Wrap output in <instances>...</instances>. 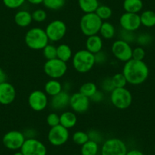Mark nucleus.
I'll return each instance as SVG.
<instances>
[{"label": "nucleus", "instance_id": "17", "mask_svg": "<svg viewBox=\"0 0 155 155\" xmlns=\"http://www.w3.org/2000/svg\"><path fill=\"white\" fill-rule=\"evenodd\" d=\"M16 98V90L10 83L5 81L0 84V104L9 105Z\"/></svg>", "mask_w": 155, "mask_h": 155}, {"label": "nucleus", "instance_id": "1", "mask_svg": "<svg viewBox=\"0 0 155 155\" xmlns=\"http://www.w3.org/2000/svg\"><path fill=\"white\" fill-rule=\"evenodd\" d=\"M122 72L128 84L140 85L146 81L149 76V68L144 61L130 59L125 62Z\"/></svg>", "mask_w": 155, "mask_h": 155}, {"label": "nucleus", "instance_id": "48", "mask_svg": "<svg viewBox=\"0 0 155 155\" xmlns=\"http://www.w3.org/2000/svg\"><path fill=\"white\" fill-rule=\"evenodd\" d=\"M13 155H24L23 153H21V151H17V152H15V153H14V154Z\"/></svg>", "mask_w": 155, "mask_h": 155}, {"label": "nucleus", "instance_id": "49", "mask_svg": "<svg viewBox=\"0 0 155 155\" xmlns=\"http://www.w3.org/2000/svg\"><path fill=\"white\" fill-rule=\"evenodd\" d=\"M154 151H155V144H154Z\"/></svg>", "mask_w": 155, "mask_h": 155}, {"label": "nucleus", "instance_id": "21", "mask_svg": "<svg viewBox=\"0 0 155 155\" xmlns=\"http://www.w3.org/2000/svg\"><path fill=\"white\" fill-rule=\"evenodd\" d=\"M63 91L62 84L58 79H50L44 84V92L52 97Z\"/></svg>", "mask_w": 155, "mask_h": 155}, {"label": "nucleus", "instance_id": "19", "mask_svg": "<svg viewBox=\"0 0 155 155\" xmlns=\"http://www.w3.org/2000/svg\"><path fill=\"white\" fill-rule=\"evenodd\" d=\"M77 123V114L72 110H65L59 115V124L68 130L73 129Z\"/></svg>", "mask_w": 155, "mask_h": 155}, {"label": "nucleus", "instance_id": "39", "mask_svg": "<svg viewBox=\"0 0 155 155\" xmlns=\"http://www.w3.org/2000/svg\"><path fill=\"white\" fill-rule=\"evenodd\" d=\"M46 121H47V124L50 128L58 126L59 125V115L56 112H51L47 116Z\"/></svg>", "mask_w": 155, "mask_h": 155}, {"label": "nucleus", "instance_id": "18", "mask_svg": "<svg viewBox=\"0 0 155 155\" xmlns=\"http://www.w3.org/2000/svg\"><path fill=\"white\" fill-rule=\"evenodd\" d=\"M104 39L98 34L92 35L87 37L85 41V49L93 54L99 53L103 50Z\"/></svg>", "mask_w": 155, "mask_h": 155}, {"label": "nucleus", "instance_id": "33", "mask_svg": "<svg viewBox=\"0 0 155 155\" xmlns=\"http://www.w3.org/2000/svg\"><path fill=\"white\" fill-rule=\"evenodd\" d=\"M43 56L47 60L53 59L56 57V47L53 44L49 43L42 50Z\"/></svg>", "mask_w": 155, "mask_h": 155}, {"label": "nucleus", "instance_id": "38", "mask_svg": "<svg viewBox=\"0 0 155 155\" xmlns=\"http://www.w3.org/2000/svg\"><path fill=\"white\" fill-rule=\"evenodd\" d=\"M114 86L112 82L111 78L107 77L102 80L101 83V90L104 93H111L114 90Z\"/></svg>", "mask_w": 155, "mask_h": 155}, {"label": "nucleus", "instance_id": "45", "mask_svg": "<svg viewBox=\"0 0 155 155\" xmlns=\"http://www.w3.org/2000/svg\"><path fill=\"white\" fill-rule=\"evenodd\" d=\"M126 155H144V153L138 149H131L129 150H128Z\"/></svg>", "mask_w": 155, "mask_h": 155}, {"label": "nucleus", "instance_id": "24", "mask_svg": "<svg viewBox=\"0 0 155 155\" xmlns=\"http://www.w3.org/2000/svg\"><path fill=\"white\" fill-rule=\"evenodd\" d=\"M101 151L100 144L93 141H87L85 144L81 146V155H98Z\"/></svg>", "mask_w": 155, "mask_h": 155}, {"label": "nucleus", "instance_id": "16", "mask_svg": "<svg viewBox=\"0 0 155 155\" xmlns=\"http://www.w3.org/2000/svg\"><path fill=\"white\" fill-rule=\"evenodd\" d=\"M71 94L66 91H62L58 94L50 97L49 105L52 110L55 111H61L69 107V101Z\"/></svg>", "mask_w": 155, "mask_h": 155}, {"label": "nucleus", "instance_id": "15", "mask_svg": "<svg viewBox=\"0 0 155 155\" xmlns=\"http://www.w3.org/2000/svg\"><path fill=\"white\" fill-rule=\"evenodd\" d=\"M120 25L125 31L135 32L141 26L140 15L125 12L120 18Z\"/></svg>", "mask_w": 155, "mask_h": 155}, {"label": "nucleus", "instance_id": "5", "mask_svg": "<svg viewBox=\"0 0 155 155\" xmlns=\"http://www.w3.org/2000/svg\"><path fill=\"white\" fill-rule=\"evenodd\" d=\"M110 101L112 105L121 110H126L132 104L133 97L130 91L126 87L114 88L110 93Z\"/></svg>", "mask_w": 155, "mask_h": 155}, {"label": "nucleus", "instance_id": "14", "mask_svg": "<svg viewBox=\"0 0 155 155\" xmlns=\"http://www.w3.org/2000/svg\"><path fill=\"white\" fill-rule=\"evenodd\" d=\"M25 137L23 132L18 130H12L6 132L2 138V143L6 148L12 150H21Z\"/></svg>", "mask_w": 155, "mask_h": 155}, {"label": "nucleus", "instance_id": "8", "mask_svg": "<svg viewBox=\"0 0 155 155\" xmlns=\"http://www.w3.org/2000/svg\"><path fill=\"white\" fill-rule=\"evenodd\" d=\"M110 50L115 59L124 63L132 59L133 48L130 44L123 40L118 39L115 41L112 44Z\"/></svg>", "mask_w": 155, "mask_h": 155}, {"label": "nucleus", "instance_id": "34", "mask_svg": "<svg viewBox=\"0 0 155 155\" xmlns=\"http://www.w3.org/2000/svg\"><path fill=\"white\" fill-rule=\"evenodd\" d=\"M31 14H32L33 21H35L38 24L43 23L47 18V12L42 8H37V9L34 10Z\"/></svg>", "mask_w": 155, "mask_h": 155}, {"label": "nucleus", "instance_id": "27", "mask_svg": "<svg viewBox=\"0 0 155 155\" xmlns=\"http://www.w3.org/2000/svg\"><path fill=\"white\" fill-rule=\"evenodd\" d=\"M141 25L150 28L155 26V12L152 10H145L140 15Z\"/></svg>", "mask_w": 155, "mask_h": 155}, {"label": "nucleus", "instance_id": "12", "mask_svg": "<svg viewBox=\"0 0 155 155\" xmlns=\"http://www.w3.org/2000/svg\"><path fill=\"white\" fill-rule=\"evenodd\" d=\"M21 151L24 155H47V147L46 144L38 138H26Z\"/></svg>", "mask_w": 155, "mask_h": 155}, {"label": "nucleus", "instance_id": "29", "mask_svg": "<svg viewBox=\"0 0 155 155\" xmlns=\"http://www.w3.org/2000/svg\"><path fill=\"white\" fill-rule=\"evenodd\" d=\"M72 141L77 145L81 146L85 144L87 141H89V137L87 132L84 131L78 130L74 132L71 136Z\"/></svg>", "mask_w": 155, "mask_h": 155}, {"label": "nucleus", "instance_id": "4", "mask_svg": "<svg viewBox=\"0 0 155 155\" xmlns=\"http://www.w3.org/2000/svg\"><path fill=\"white\" fill-rule=\"evenodd\" d=\"M103 21L95 12L86 13L81 16L79 22V28L81 33L86 37L99 34Z\"/></svg>", "mask_w": 155, "mask_h": 155}, {"label": "nucleus", "instance_id": "41", "mask_svg": "<svg viewBox=\"0 0 155 155\" xmlns=\"http://www.w3.org/2000/svg\"><path fill=\"white\" fill-rule=\"evenodd\" d=\"M26 0H2L5 7L10 9H17L25 4Z\"/></svg>", "mask_w": 155, "mask_h": 155}, {"label": "nucleus", "instance_id": "13", "mask_svg": "<svg viewBox=\"0 0 155 155\" xmlns=\"http://www.w3.org/2000/svg\"><path fill=\"white\" fill-rule=\"evenodd\" d=\"M91 106V100L87 97L78 92L71 94L69 107L76 114H84L88 111Z\"/></svg>", "mask_w": 155, "mask_h": 155}, {"label": "nucleus", "instance_id": "6", "mask_svg": "<svg viewBox=\"0 0 155 155\" xmlns=\"http://www.w3.org/2000/svg\"><path fill=\"white\" fill-rule=\"evenodd\" d=\"M44 72L50 79H60L65 75L68 71L67 62L58 58L47 60L44 64Z\"/></svg>", "mask_w": 155, "mask_h": 155}, {"label": "nucleus", "instance_id": "7", "mask_svg": "<svg viewBox=\"0 0 155 155\" xmlns=\"http://www.w3.org/2000/svg\"><path fill=\"white\" fill-rule=\"evenodd\" d=\"M128 147L125 141L118 138L104 140L101 147V155H126Z\"/></svg>", "mask_w": 155, "mask_h": 155}, {"label": "nucleus", "instance_id": "43", "mask_svg": "<svg viewBox=\"0 0 155 155\" xmlns=\"http://www.w3.org/2000/svg\"><path fill=\"white\" fill-rule=\"evenodd\" d=\"M104 99H105V94H104V91H102L101 90H99V89L90 98L91 102L96 103V104H99V103L103 102L104 101Z\"/></svg>", "mask_w": 155, "mask_h": 155}, {"label": "nucleus", "instance_id": "35", "mask_svg": "<svg viewBox=\"0 0 155 155\" xmlns=\"http://www.w3.org/2000/svg\"><path fill=\"white\" fill-rule=\"evenodd\" d=\"M152 41L151 36L147 33H142V34H138L135 37V42L137 43L140 47H144V46L148 45Z\"/></svg>", "mask_w": 155, "mask_h": 155}, {"label": "nucleus", "instance_id": "50", "mask_svg": "<svg viewBox=\"0 0 155 155\" xmlns=\"http://www.w3.org/2000/svg\"><path fill=\"white\" fill-rule=\"evenodd\" d=\"M74 155H78V154H74Z\"/></svg>", "mask_w": 155, "mask_h": 155}, {"label": "nucleus", "instance_id": "22", "mask_svg": "<svg viewBox=\"0 0 155 155\" xmlns=\"http://www.w3.org/2000/svg\"><path fill=\"white\" fill-rule=\"evenodd\" d=\"M73 52L71 47L66 44H60L56 47V57L65 62H68L72 58Z\"/></svg>", "mask_w": 155, "mask_h": 155}, {"label": "nucleus", "instance_id": "20", "mask_svg": "<svg viewBox=\"0 0 155 155\" xmlns=\"http://www.w3.org/2000/svg\"><path fill=\"white\" fill-rule=\"evenodd\" d=\"M15 23L20 28H28L32 24V14L27 10H20L14 16Z\"/></svg>", "mask_w": 155, "mask_h": 155}, {"label": "nucleus", "instance_id": "26", "mask_svg": "<svg viewBox=\"0 0 155 155\" xmlns=\"http://www.w3.org/2000/svg\"><path fill=\"white\" fill-rule=\"evenodd\" d=\"M78 4L84 14L95 12L100 5L98 0H78Z\"/></svg>", "mask_w": 155, "mask_h": 155}, {"label": "nucleus", "instance_id": "37", "mask_svg": "<svg viewBox=\"0 0 155 155\" xmlns=\"http://www.w3.org/2000/svg\"><path fill=\"white\" fill-rule=\"evenodd\" d=\"M87 134H88L89 140H91V141H94L99 144L104 142V135L100 131L97 130V129H91L90 131L87 132Z\"/></svg>", "mask_w": 155, "mask_h": 155}, {"label": "nucleus", "instance_id": "30", "mask_svg": "<svg viewBox=\"0 0 155 155\" xmlns=\"http://www.w3.org/2000/svg\"><path fill=\"white\" fill-rule=\"evenodd\" d=\"M95 13L103 21L109 20L113 15V11L111 8L105 5H100L97 8Z\"/></svg>", "mask_w": 155, "mask_h": 155}, {"label": "nucleus", "instance_id": "25", "mask_svg": "<svg viewBox=\"0 0 155 155\" xmlns=\"http://www.w3.org/2000/svg\"><path fill=\"white\" fill-rule=\"evenodd\" d=\"M142 0H124L123 4V9L126 12L138 14L143 8Z\"/></svg>", "mask_w": 155, "mask_h": 155}, {"label": "nucleus", "instance_id": "40", "mask_svg": "<svg viewBox=\"0 0 155 155\" xmlns=\"http://www.w3.org/2000/svg\"><path fill=\"white\" fill-rule=\"evenodd\" d=\"M145 56L146 52L143 47L138 46V47L133 48V50H132V59H133L139 61H144Z\"/></svg>", "mask_w": 155, "mask_h": 155}, {"label": "nucleus", "instance_id": "44", "mask_svg": "<svg viewBox=\"0 0 155 155\" xmlns=\"http://www.w3.org/2000/svg\"><path fill=\"white\" fill-rule=\"evenodd\" d=\"M22 132H23L25 138H37V130H35L34 129H32V128H27V129H25Z\"/></svg>", "mask_w": 155, "mask_h": 155}, {"label": "nucleus", "instance_id": "23", "mask_svg": "<svg viewBox=\"0 0 155 155\" xmlns=\"http://www.w3.org/2000/svg\"><path fill=\"white\" fill-rule=\"evenodd\" d=\"M100 36L105 40H112L116 34V29L110 21H103L99 31Z\"/></svg>", "mask_w": 155, "mask_h": 155}, {"label": "nucleus", "instance_id": "31", "mask_svg": "<svg viewBox=\"0 0 155 155\" xmlns=\"http://www.w3.org/2000/svg\"><path fill=\"white\" fill-rule=\"evenodd\" d=\"M112 82L115 88H120V87H126L128 84L127 81L123 72H118L113 74L111 77Z\"/></svg>", "mask_w": 155, "mask_h": 155}, {"label": "nucleus", "instance_id": "36", "mask_svg": "<svg viewBox=\"0 0 155 155\" xmlns=\"http://www.w3.org/2000/svg\"><path fill=\"white\" fill-rule=\"evenodd\" d=\"M119 35H120V40L126 41V42L129 43V44H132V43L135 41V32H131V31H125V30L122 29L119 32Z\"/></svg>", "mask_w": 155, "mask_h": 155}, {"label": "nucleus", "instance_id": "28", "mask_svg": "<svg viewBox=\"0 0 155 155\" xmlns=\"http://www.w3.org/2000/svg\"><path fill=\"white\" fill-rule=\"evenodd\" d=\"M97 90V85L94 82L87 81V82H85L81 84L79 88V92L82 94H84V96L91 98V97L93 96Z\"/></svg>", "mask_w": 155, "mask_h": 155}, {"label": "nucleus", "instance_id": "32", "mask_svg": "<svg viewBox=\"0 0 155 155\" xmlns=\"http://www.w3.org/2000/svg\"><path fill=\"white\" fill-rule=\"evenodd\" d=\"M43 4L47 9L57 11L63 8L65 5V0H44Z\"/></svg>", "mask_w": 155, "mask_h": 155}, {"label": "nucleus", "instance_id": "3", "mask_svg": "<svg viewBox=\"0 0 155 155\" xmlns=\"http://www.w3.org/2000/svg\"><path fill=\"white\" fill-rule=\"evenodd\" d=\"M27 47L33 50H42L50 43L45 29L40 27L30 28L25 35Z\"/></svg>", "mask_w": 155, "mask_h": 155}, {"label": "nucleus", "instance_id": "10", "mask_svg": "<svg viewBox=\"0 0 155 155\" xmlns=\"http://www.w3.org/2000/svg\"><path fill=\"white\" fill-rule=\"evenodd\" d=\"M69 137V130L60 124L50 128L47 133V140L49 143L54 147H60L65 144L68 142Z\"/></svg>", "mask_w": 155, "mask_h": 155}, {"label": "nucleus", "instance_id": "9", "mask_svg": "<svg viewBox=\"0 0 155 155\" xmlns=\"http://www.w3.org/2000/svg\"><path fill=\"white\" fill-rule=\"evenodd\" d=\"M45 31L50 42H59L66 35L67 25L63 21L56 19L50 21L47 25Z\"/></svg>", "mask_w": 155, "mask_h": 155}, {"label": "nucleus", "instance_id": "2", "mask_svg": "<svg viewBox=\"0 0 155 155\" xmlns=\"http://www.w3.org/2000/svg\"><path fill=\"white\" fill-rule=\"evenodd\" d=\"M72 67L77 72L85 74L91 71L96 65L94 54L91 53L86 49H82L76 51L71 58Z\"/></svg>", "mask_w": 155, "mask_h": 155}, {"label": "nucleus", "instance_id": "46", "mask_svg": "<svg viewBox=\"0 0 155 155\" xmlns=\"http://www.w3.org/2000/svg\"><path fill=\"white\" fill-rule=\"evenodd\" d=\"M6 74L2 68H0V84L6 81Z\"/></svg>", "mask_w": 155, "mask_h": 155}, {"label": "nucleus", "instance_id": "42", "mask_svg": "<svg viewBox=\"0 0 155 155\" xmlns=\"http://www.w3.org/2000/svg\"><path fill=\"white\" fill-rule=\"evenodd\" d=\"M94 58L95 63H96V65H104L108 61V55L104 50H101L99 53L94 54Z\"/></svg>", "mask_w": 155, "mask_h": 155}, {"label": "nucleus", "instance_id": "11", "mask_svg": "<svg viewBox=\"0 0 155 155\" xmlns=\"http://www.w3.org/2000/svg\"><path fill=\"white\" fill-rule=\"evenodd\" d=\"M28 102L31 110L35 112H41L47 108L50 100L44 91L34 90L30 93Z\"/></svg>", "mask_w": 155, "mask_h": 155}, {"label": "nucleus", "instance_id": "47", "mask_svg": "<svg viewBox=\"0 0 155 155\" xmlns=\"http://www.w3.org/2000/svg\"><path fill=\"white\" fill-rule=\"evenodd\" d=\"M30 4L34 5H41V4H43L44 2V0H27Z\"/></svg>", "mask_w": 155, "mask_h": 155}]
</instances>
